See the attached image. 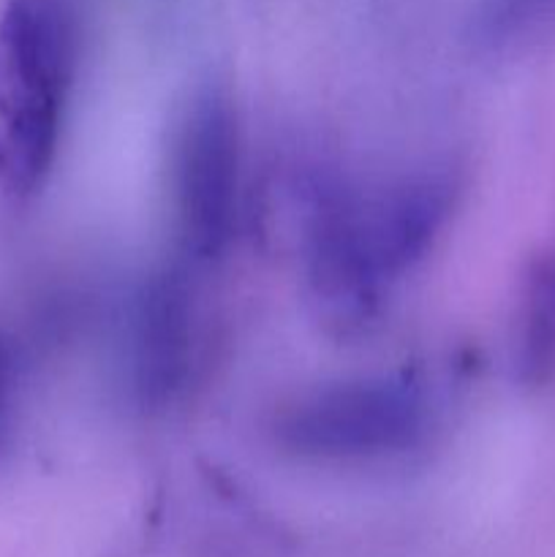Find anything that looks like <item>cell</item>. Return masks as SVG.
<instances>
[{"mask_svg": "<svg viewBox=\"0 0 555 557\" xmlns=\"http://www.w3.org/2000/svg\"><path fill=\"white\" fill-rule=\"evenodd\" d=\"M455 205V180L422 172L375 188L330 190L310 215V272L330 302L362 310L424 259Z\"/></svg>", "mask_w": 555, "mask_h": 557, "instance_id": "obj_1", "label": "cell"}, {"mask_svg": "<svg viewBox=\"0 0 555 557\" xmlns=\"http://www.w3.org/2000/svg\"><path fill=\"white\" fill-rule=\"evenodd\" d=\"M79 63V20L69 0H5L0 11V183L30 196L58 152Z\"/></svg>", "mask_w": 555, "mask_h": 557, "instance_id": "obj_2", "label": "cell"}, {"mask_svg": "<svg viewBox=\"0 0 555 557\" xmlns=\"http://www.w3.org/2000/svg\"><path fill=\"white\" fill-rule=\"evenodd\" d=\"M428 424V400L411 379H357L288 403L275 419V438L303 457L362 460L414 449Z\"/></svg>", "mask_w": 555, "mask_h": 557, "instance_id": "obj_3", "label": "cell"}, {"mask_svg": "<svg viewBox=\"0 0 555 557\" xmlns=\"http://www.w3.org/2000/svg\"><path fill=\"white\" fill-rule=\"evenodd\" d=\"M174 205L188 253L212 259L232 243L239 205V125L232 98L205 87L174 139Z\"/></svg>", "mask_w": 555, "mask_h": 557, "instance_id": "obj_4", "label": "cell"}, {"mask_svg": "<svg viewBox=\"0 0 555 557\" xmlns=\"http://www.w3.org/2000/svg\"><path fill=\"white\" fill-rule=\"evenodd\" d=\"M194 359V302L180 270L147 283L136 310L134 375L147 406H166L185 386Z\"/></svg>", "mask_w": 555, "mask_h": 557, "instance_id": "obj_5", "label": "cell"}, {"mask_svg": "<svg viewBox=\"0 0 555 557\" xmlns=\"http://www.w3.org/2000/svg\"><path fill=\"white\" fill-rule=\"evenodd\" d=\"M515 370L531 389L555 384V248L531 259L515 313Z\"/></svg>", "mask_w": 555, "mask_h": 557, "instance_id": "obj_6", "label": "cell"}, {"mask_svg": "<svg viewBox=\"0 0 555 557\" xmlns=\"http://www.w3.org/2000/svg\"><path fill=\"white\" fill-rule=\"evenodd\" d=\"M555 30V0H479L473 36L482 47L506 52Z\"/></svg>", "mask_w": 555, "mask_h": 557, "instance_id": "obj_7", "label": "cell"}, {"mask_svg": "<svg viewBox=\"0 0 555 557\" xmlns=\"http://www.w3.org/2000/svg\"><path fill=\"white\" fill-rule=\"evenodd\" d=\"M5 428H9V375H5V357L0 348V449H3Z\"/></svg>", "mask_w": 555, "mask_h": 557, "instance_id": "obj_8", "label": "cell"}]
</instances>
